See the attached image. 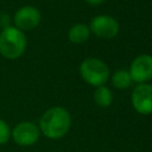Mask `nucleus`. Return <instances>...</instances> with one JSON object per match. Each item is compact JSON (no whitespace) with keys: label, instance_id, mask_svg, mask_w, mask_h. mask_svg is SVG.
Instances as JSON below:
<instances>
[{"label":"nucleus","instance_id":"9b49d317","mask_svg":"<svg viewBox=\"0 0 152 152\" xmlns=\"http://www.w3.org/2000/svg\"><path fill=\"white\" fill-rule=\"evenodd\" d=\"M132 78L128 71L126 70H118L112 76V83L118 89H126L131 86Z\"/></svg>","mask_w":152,"mask_h":152},{"label":"nucleus","instance_id":"4468645a","mask_svg":"<svg viewBox=\"0 0 152 152\" xmlns=\"http://www.w3.org/2000/svg\"><path fill=\"white\" fill-rule=\"evenodd\" d=\"M84 1L91 6H97V5H101L102 2H104V0H84Z\"/></svg>","mask_w":152,"mask_h":152},{"label":"nucleus","instance_id":"9d476101","mask_svg":"<svg viewBox=\"0 0 152 152\" xmlns=\"http://www.w3.org/2000/svg\"><path fill=\"white\" fill-rule=\"evenodd\" d=\"M94 100L100 107H108L113 101V95L109 88L100 86L94 91Z\"/></svg>","mask_w":152,"mask_h":152},{"label":"nucleus","instance_id":"39448f33","mask_svg":"<svg viewBox=\"0 0 152 152\" xmlns=\"http://www.w3.org/2000/svg\"><path fill=\"white\" fill-rule=\"evenodd\" d=\"M88 27L90 30V33H94L96 37L103 39H109L115 37L120 28L118 20L108 14H100L94 17L90 20Z\"/></svg>","mask_w":152,"mask_h":152},{"label":"nucleus","instance_id":"f257e3e1","mask_svg":"<svg viewBox=\"0 0 152 152\" xmlns=\"http://www.w3.org/2000/svg\"><path fill=\"white\" fill-rule=\"evenodd\" d=\"M71 126L69 112L63 107H52L43 113L39 120V131L49 139L64 137Z\"/></svg>","mask_w":152,"mask_h":152},{"label":"nucleus","instance_id":"f8f14e48","mask_svg":"<svg viewBox=\"0 0 152 152\" xmlns=\"http://www.w3.org/2000/svg\"><path fill=\"white\" fill-rule=\"evenodd\" d=\"M10 139H11V127L4 119L0 118V146L7 144Z\"/></svg>","mask_w":152,"mask_h":152},{"label":"nucleus","instance_id":"f03ea898","mask_svg":"<svg viewBox=\"0 0 152 152\" xmlns=\"http://www.w3.org/2000/svg\"><path fill=\"white\" fill-rule=\"evenodd\" d=\"M27 39L23 31L11 25L0 32V55L6 59H17L26 50Z\"/></svg>","mask_w":152,"mask_h":152},{"label":"nucleus","instance_id":"20e7f679","mask_svg":"<svg viewBox=\"0 0 152 152\" xmlns=\"http://www.w3.org/2000/svg\"><path fill=\"white\" fill-rule=\"evenodd\" d=\"M40 135L39 127L31 121H20L11 129V138L19 146L34 145Z\"/></svg>","mask_w":152,"mask_h":152},{"label":"nucleus","instance_id":"7ed1b4c3","mask_svg":"<svg viewBox=\"0 0 152 152\" xmlns=\"http://www.w3.org/2000/svg\"><path fill=\"white\" fill-rule=\"evenodd\" d=\"M82 78L94 87L103 86L109 77V69L104 62L99 58H87L80 65Z\"/></svg>","mask_w":152,"mask_h":152},{"label":"nucleus","instance_id":"1a4fd4ad","mask_svg":"<svg viewBox=\"0 0 152 152\" xmlns=\"http://www.w3.org/2000/svg\"><path fill=\"white\" fill-rule=\"evenodd\" d=\"M89 36H90L89 27L81 23L72 25L68 32V38L74 44H82V43L87 42Z\"/></svg>","mask_w":152,"mask_h":152},{"label":"nucleus","instance_id":"6e6552de","mask_svg":"<svg viewBox=\"0 0 152 152\" xmlns=\"http://www.w3.org/2000/svg\"><path fill=\"white\" fill-rule=\"evenodd\" d=\"M129 75L132 81L145 83L152 78V56L140 55L133 59L129 66Z\"/></svg>","mask_w":152,"mask_h":152},{"label":"nucleus","instance_id":"0eeeda50","mask_svg":"<svg viewBox=\"0 0 152 152\" xmlns=\"http://www.w3.org/2000/svg\"><path fill=\"white\" fill-rule=\"evenodd\" d=\"M132 104L134 109L144 115H148L152 113V84L140 83L133 89Z\"/></svg>","mask_w":152,"mask_h":152},{"label":"nucleus","instance_id":"423d86ee","mask_svg":"<svg viewBox=\"0 0 152 152\" xmlns=\"http://www.w3.org/2000/svg\"><path fill=\"white\" fill-rule=\"evenodd\" d=\"M40 20H42V14H40L39 10L34 6L26 5V6L18 8L17 12L14 13V17H13L14 25L13 26H15L17 28H19L23 32L31 31L39 25Z\"/></svg>","mask_w":152,"mask_h":152},{"label":"nucleus","instance_id":"ddd939ff","mask_svg":"<svg viewBox=\"0 0 152 152\" xmlns=\"http://www.w3.org/2000/svg\"><path fill=\"white\" fill-rule=\"evenodd\" d=\"M11 26V17L8 13H0V27L1 30Z\"/></svg>","mask_w":152,"mask_h":152}]
</instances>
